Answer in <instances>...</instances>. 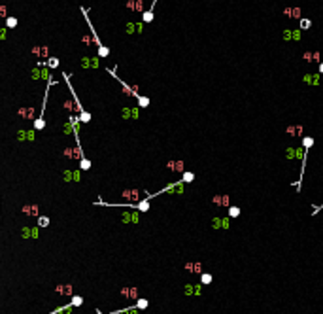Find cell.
Wrapping results in <instances>:
<instances>
[{
    "label": "cell",
    "mask_w": 323,
    "mask_h": 314,
    "mask_svg": "<svg viewBox=\"0 0 323 314\" xmlns=\"http://www.w3.org/2000/svg\"><path fill=\"white\" fill-rule=\"evenodd\" d=\"M81 13H83V17H85V21H87V27L91 29V34H93V42L97 44V47H98V55L100 57H108L110 55V49L100 42V38H98V34H97V30H95V27H93V23H91V19H89V12L81 6Z\"/></svg>",
    "instance_id": "1"
},
{
    "label": "cell",
    "mask_w": 323,
    "mask_h": 314,
    "mask_svg": "<svg viewBox=\"0 0 323 314\" xmlns=\"http://www.w3.org/2000/svg\"><path fill=\"white\" fill-rule=\"evenodd\" d=\"M62 78H64V82H66V85H68V89H70V93H72V99H74V102H76V108H78V114H80V121L81 123H89L91 121V115L83 110V106H81V102H80V99H78V95H76V91H74V87L70 85V78H68V74L66 72H62L61 74Z\"/></svg>",
    "instance_id": "2"
},
{
    "label": "cell",
    "mask_w": 323,
    "mask_h": 314,
    "mask_svg": "<svg viewBox=\"0 0 323 314\" xmlns=\"http://www.w3.org/2000/svg\"><path fill=\"white\" fill-rule=\"evenodd\" d=\"M55 83V80L53 78H49V82H48V85H45V95H43V104H42V112H40V117L34 121V129L36 131H42L43 127H45V119H43V114H45V104H48V95H49V87Z\"/></svg>",
    "instance_id": "3"
},
{
    "label": "cell",
    "mask_w": 323,
    "mask_h": 314,
    "mask_svg": "<svg viewBox=\"0 0 323 314\" xmlns=\"http://www.w3.org/2000/svg\"><path fill=\"white\" fill-rule=\"evenodd\" d=\"M282 15L284 17H287V19H303V10L298 8V6H287V8H284L282 10Z\"/></svg>",
    "instance_id": "4"
},
{
    "label": "cell",
    "mask_w": 323,
    "mask_h": 314,
    "mask_svg": "<svg viewBox=\"0 0 323 314\" xmlns=\"http://www.w3.org/2000/svg\"><path fill=\"white\" fill-rule=\"evenodd\" d=\"M285 133L289 134V136H297V138H303L304 136V127L301 125V123H297V125H287L285 127Z\"/></svg>",
    "instance_id": "5"
},
{
    "label": "cell",
    "mask_w": 323,
    "mask_h": 314,
    "mask_svg": "<svg viewBox=\"0 0 323 314\" xmlns=\"http://www.w3.org/2000/svg\"><path fill=\"white\" fill-rule=\"evenodd\" d=\"M212 203L217 204V206H221V208H229V206H230V195H227V193L216 195V197L212 199Z\"/></svg>",
    "instance_id": "6"
},
{
    "label": "cell",
    "mask_w": 323,
    "mask_h": 314,
    "mask_svg": "<svg viewBox=\"0 0 323 314\" xmlns=\"http://www.w3.org/2000/svg\"><path fill=\"white\" fill-rule=\"evenodd\" d=\"M303 82H304L306 85H319V83H321V74H319V72H314V74H310V72H308V74L303 76Z\"/></svg>",
    "instance_id": "7"
},
{
    "label": "cell",
    "mask_w": 323,
    "mask_h": 314,
    "mask_svg": "<svg viewBox=\"0 0 323 314\" xmlns=\"http://www.w3.org/2000/svg\"><path fill=\"white\" fill-rule=\"evenodd\" d=\"M303 61H306V63H321V51H304L303 53Z\"/></svg>",
    "instance_id": "8"
},
{
    "label": "cell",
    "mask_w": 323,
    "mask_h": 314,
    "mask_svg": "<svg viewBox=\"0 0 323 314\" xmlns=\"http://www.w3.org/2000/svg\"><path fill=\"white\" fill-rule=\"evenodd\" d=\"M212 227L214 229H229L230 227V218H214L212 220Z\"/></svg>",
    "instance_id": "9"
},
{
    "label": "cell",
    "mask_w": 323,
    "mask_h": 314,
    "mask_svg": "<svg viewBox=\"0 0 323 314\" xmlns=\"http://www.w3.org/2000/svg\"><path fill=\"white\" fill-rule=\"evenodd\" d=\"M187 271L189 273H195V274H202V265L200 263H187Z\"/></svg>",
    "instance_id": "10"
},
{
    "label": "cell",
    "mask_w": 323,
    "mask_h": 314,
    "mask_svg": "<svg viewBox=\"0 0 323 314\" xmlns=\"http://www.w3.org/2000/svg\"><path fill=\"white\" fill-rule=\"evenodd\" d=\"M312 27V21L308 19V17H303V19H298V29L301 30H308Z\"/></svg>",
    "instance_id": "11"
},
{
    "label": "cell",
    "mask_w": 323,
    "mask_h": 314,
    "mask_svg": "<svg viewBox=\"0 0 323 314\" xmlns=\"http://www.w3.org/2000/svg\"><path fill=\"white\" fill-rule=\"evenodd\" d=\"M212 280H214V276H212L210 273H202V274H200V284H202V286H210Z\"/></svg>",
    "instance_id": "12"
},
{
    "label": "cell",
    "mask_w": 323,
    "mask_h": 314,
    "mask_svg": "<svg viewBox=\"0 0 323 314\" xmlns=\"http://www.w3.org/2000/svg\"><path fill=\"white\" fill-rule=\"evenodd\" d=\"M240 212H242V210H240L238 206H233V204H230V206H229V218H238Z\"/></svg>",
    "instance_id": "13"
},
{
    "label": "cell",
    "mask_w": 323,
    "mask_h": 314,
    "mask_svg": "<svg viewBox=\"0 0 323 314\" xmlns=\"http://www.w3.org/2000/svg\"><path fill=\"white\" fill-rule=\"evenodd\" d=\"M314 146V138L312 136H303V148L304 150H310Z\"/></svg>",
    "instance_id": "14"
},
{
    "label": "cell",
    "mask_w": 323,
    "mask_h": 314,
    "mask_svg": "<svg viewBox=\"0 0 323 314\" xmlns=\"http://www.w3.org/2000/svg\"><path fill=\"white\" fill-rule=\"evenodd\" d=\"M195 180V174L193 172H183L181 174V184H189V182H193Z\"/></svg>",
    "instance_id": "15"
},
{
    "label": "cell",
    "mask_w": 323,
    "mask_h": 314,
    "mask_svg": "<svg viewBox=\"0 0 323 314\" xmlns=\"http://www.w3.org/2000/svg\"><path fill=\"white\" fill-rule=\"evenodd\" d=\"M282 40H284V42L293 40V29H285V30H282Z\"/></svg>",
    "instance_id": "16"
},
{
    "label": "cell",
    "mask_w": 323,
    "mask_h": 314,
    "mask_svg": "<svg viewBox=\"0 0 323 314\" xmlns=\"http://www.w3.org/2000/svg\"><path fill=\"white\" fill-rule=\"evenodd\" d=\"M136 101H138V106H140V108H148V106H149V99H148V96H142V95H140Z\"/></svg>",
    "instance_id": "17"
},
{
    "label": "cell",
    "mask_w": 323,
    "mask_h": 314,
    "mask_svg": "<svg viewBox=\"0 0 323 314\" xmlns=\"http://www.w3.org/2000/svg\"><path fill=\"white\" fill-rule=\"evenodd\" d=\"M142 21H144V23H151V21H153V10H148V12H144V15H142Z\"/></svg>",
    "instance_id": "18"
},
{
    "label": "cell",
    "mask_w": 323,
    "mask_h": 314,
    "mask_svg": "<svg viewBox=\"0 0 323 314\" xmlns=\"http://www.w3.org/2000/svg\"><path fill=\"white\" fill-rule=\"evenodd\" d=\"M148 299H138L136 301V305H134V308H140V310H144V308H148Z\"/></svg>",
    "instance_id": "19"
},
{
    "label": "cell",
    "mask_w": 323,
    "mask_h": 314,
    "mask_svg": "<svg viewBox=\"0 0 323 314\" xmlns=\"http://www.w3.org/2000/svg\"><path fill=\"white\" fill-rule=\"evenodd\" d=\"M80 166H81V171H89V168H91V161H89L87 157H81Z\"/></svg>",
    "instance_id": "20"
},
{
    "label": "cell",
    "mask_w": 323,
    "mask_h": 314,
    "mask_svg": "<svg viewBox=\"0 0 323 314\" xmlns=\"http://www.w3.org/2000/svg\"><path fill=\"white\" fill-rule=\"evenodd\" d=\"M81 305H83V297H80V295L72 297V301H70V307H81Z\"/></svg>",
    "instance_id": "21"
},
{
    "label": "cell",
    "mask_w": 323,
    "mask_h": 314,
    "mask_svg": "<svg viewBox=\"0 0 323 314\" xmlns=\"http://www.w3.org/2000/svg\"><path fill=\"white\" fill-rule=\"evenodd\" d=\"M45 64H48L49 68H57V66H59V59H57V57H51V59L45 61Z\"/></svg>",
    "instance_id": "22"
},
{
    "label": "cell",
    "mask_w": 323,
    "mask_h": 314,
    "mask_svg": "<svg viewBox=\"0 0 323 314\" xmlns=\"http://www.w3.org/2000/svg\"><path fill=\"white\" fill-rule=\"evenodd\" d=\"M6 27H8V29H15V27H17V19H15V17H8V19H6Z\"/></svg>",
    "instance_id": "23"
},
{
    "label": "cell",
    "mask_w": 323,
    "mask_h": 314,
    "mask_svg": "<svg viewBox=\"0 0 323 314\" xmlns=\"http://www.w3.org/2000/svg\"><path fill=\"white\" fill-rule=\"evenodd\" d=\"M38 225H40V227H48V225H49V218H43V216H40V218H38Z\"/></svg>",
    "instance_id": "24"
},
{
    "label": "cell",
    "mask_w": 323,
    "mask_h": 314,
    "mask_svg": "<svg viewBox=\"0 0 323 314\" xmlns=\"http://www.w3.org/2000/svg\"><path fill=\"white\" fill-rule=\"evenodd\" d=\"M170 168H174V171H183V163L181 161H176V163L170 165Z\"/></svg>",
    "instance_id": "25"
},
{
    "label": "cell",
    "mask_w": 323,
    "mask_h": 314,
    "mask_svg": "<svg viewBox=\"0 0 323 314\" xmlns=\"http://www.w3.org/2000/svg\"><path fill=\"white\" fill-rule=\"evenodd\" d=\"M317 72H319V74H321V76H323V61H321V63H319V70H317Z\"/></svg>",
    "instance_id": "26"
}]
</instances>
